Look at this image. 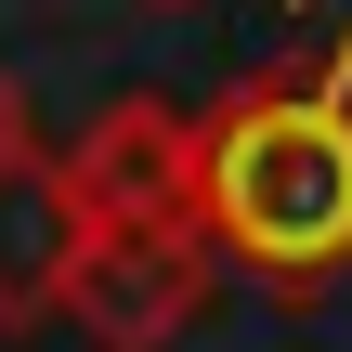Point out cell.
<instances>
[{
  "mask_svg": "<svg viewBox=\"0 0 352 352\" xmlns=\"http://www.w3.org/2000/svg\"><path fill=\"white\" fill-rule=\"evenodd\" d=\"M209 209L248 261L274 274H327L352 248V104L314 91V104H261L235 118V144L209 157Z\"/></svg>",
  "mask_w": 352,
  "mask_h": 352,
  "instance_id": "6da1fadb",
  "label": "cell"
},
{
  "mask_svg": "<svg viewBox=\"0 0 352 352\" xmlns=\"http://www.w3.org/2000/svg\"><path fill=\"white\" fill-rule=\"evenodd\" d=\"M183 287H196V274H183V248H157V235H131V274H104V261H91V300L118 314V340H131V352L170 327V300H183Z\"/></svg>",
  "mask_w": 352,
  "mask_h": 352,
  "instance_id": "7a4b0ae2",
  "label": "cell"
}]
</instances>
